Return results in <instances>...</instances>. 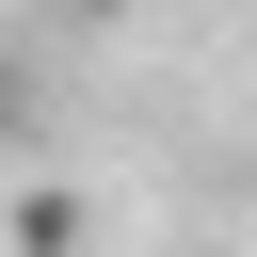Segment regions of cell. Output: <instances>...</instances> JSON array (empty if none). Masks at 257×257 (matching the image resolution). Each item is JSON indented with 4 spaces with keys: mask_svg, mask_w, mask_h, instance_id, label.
Segmentation results:
<instances>
[{
    "mask_svg": "<svg viewBox=\"0 0 257 257\" xmlns=\"http://www.w3.org/2000/svg\"><path fill=\"white\" fill-rule=\"evenodd\" d=\"M16 257H80V209H64V193H32V209H16Z\"/></svg>",
    "mask_w": 257,
    "mask_h": 257,
    "instance_id": "cell-1",
    "label": "cell"
},
{
    "mask_svg": "<svg viewBox=\"0 0 257 257\" xmlns=\"http://www.w3.org/2000/svg\"><path fill=\"white\" fill-rule=\"evenodd\" d=\"M0 128H16V80H0Z\"/></svg>",
    "mask_w": 257,
    "mask_h": 257,
    "instance_id": "cell-2",
    "label": "cell"
}]
</instances>
